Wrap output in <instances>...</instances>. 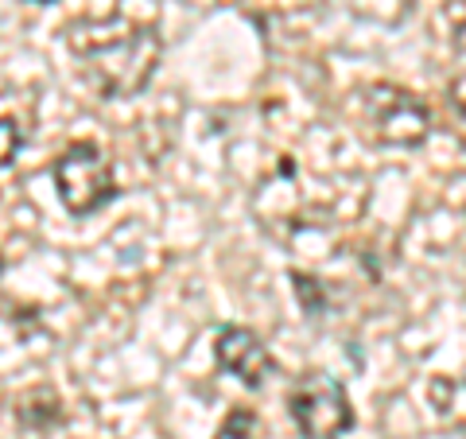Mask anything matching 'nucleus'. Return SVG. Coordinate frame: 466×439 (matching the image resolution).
Here are the masks:
<instances>
[{
	"label": "nucleus",
	"mask_w": 466,
	"mask_h": 439,
	"mask_svg": "<svg viewBox=\"0 0 466 439\" xmlns=\"http://www.w3.org/2000/svg\"><path fill=\"white\" fill-rule=\"evenodd\" d=\"M51 175H55L58 199H63V207L75 218L97 214L116 195L113 164L94 140H78V144H70V148H63V156L55 159Z\"/></svg>",
	"instance_id": "2"
},
{
	"label": "nucleus",
	"mask_w": 466,
	"mask_h": 439,
	"mask_svg": "<svg viewBox=\"0 0 466 439\" xmlns=\"http://www.w3.org/2000/svg\"><path fill=\"white\" fill-rule=\"evenodd\" d=\"M214 439H260V416L253 408H238L222 420V428L214 432Z\"/></svg>",
	"instance_id": "6"
},
{
	"label": "nucleus",
	"mask_w": 466,
	"mask_h": 439,
	"mask_svg": "<svg viewBox=\"0 0 466 439\" xmlns=\"http://www.w3.org/2000/svg\"><path fill=\"white\" fill-rule=\"evenodd\" d=\"M35 5H51V0H35Z\"/></svg>",
	"instance_id": "9"
},
{
	"label": "nucleus",
	"mask_w": 466,
	"mask_h": 439,
	"mask_svg": "<svg viewBox=\"0 0 466 439\" xmlns=\"http://www.w3.org/2000/svg\"><path fill=\"white\" fill-rule=\"evenodd\" d=\"M288 413L296 420L299 439H342L354 428L350 397L330 373H303L288 393Z\"/></svg>",
	"instance_id": "3"
},
{
	"label": "nucleus",
	"mask_w": 466,
	"mask_h": 439,
	"mask_svg": "<svg viewBox=\"0 0 466 439\" xmlns=\"http://www.w3.org/2000/svg\"><path fill=\"white\" fill-rule=\"evenodd\" d=\"M214 358L229 377H238L245 389H260L276 373V362L268 354V346L260 342V334L249 331V327H222L218 331Z\"/></svg>",
	"instance_id": "5"
},
{
	"label": "nucleus",
	"mask_w": 466,
	"mask_h": 439,
	"mask_svg": "<svg viewBox=\"0 0 466 439\" xmlns=\"http://www.w3.org/2000/svg\"><path fill=\"white\" fill-rule=\"evenodd\" d=\"M0 265H5V260H0Z\"/></svg>",
	"instance_id": "10"
},
{
	"label": "nucleus",
	"mask_w": 466,
	"mask_h": 439,
	"mask_svg": "<svg viewBox=\"0 0 466 439\" xmlns=\"http://www.w3.org/2000/svg\"><path fill=\"white\" fill-rule=\"evenodd\" d=\"M78 78L97 97H137L156 78L164 39L152 24L133 20H82L66 27Z\"/></svg>",
	"instance_id": "1"
},
{
	"label": "nucleus",
	"mask_w": 466,
	"mask_h": 439,
	"mask_svg": "<svg viewBox=\"0 0 466 439\" xmlns=\"http://www.w3.org/2000/svg\"><path fill=\"white\" fill-rule=\"evenodd\" d=\"M361 113H366L370 133L381 144H392V148H416L431 133L428 106L412 90L392 82H373L361 94Z\"/></svg>",
	"instance_id": "4"
},
{
	"label": "nucleus",
	"mask_w": 466,
	"mask_h": 439,
	"mask_svg": "<svg viewBox=\"0 0 466 439\" xmlns=\"http://www.w3.org/2000/svg\"><path fill=\"white\" fill-rule=\"evenodd\" d=\"M447 101H451V106H455L462 117H466V70H462V75L455 78V82H451V90H447Z\"/></svg>",
	"instance_id": "8"
},
{
	"label": "nucleus",
	"mask_w": 466,
	"mask_h": 439,
	"mask_svg": "<svg viewBox=\"0 0 466 439\" xmlns=\"http://www.w3.org/2000/svg\"><path fill=\"white\" fill-rule=\"evenodd\" d=\"M24 148V125L16 117H5L0 113V171L16 164V156Z\"/></svg>",
	"instance_id": "7"
}]
</instances>
